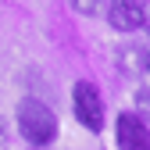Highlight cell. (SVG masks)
Instances as JSON below:
<instances>
[{
    "label": "cell",
    "mask_w": 150,
    "mask_h": 150,
    "mask_svg": "<svg viewBox=\"0 0 150 150\" xmlns=\"http://www.w3.org/2000/svg\"><path fill=\"white\" fill-rule=\"evenodd\" d=\"M18 129H22V136L32 146H47V143H54V136H57V118H54V111L43 100L25 97L22 104H18Z\"/></svg>",
    "instance_id": "1"
},
{
    "label": "cell",
    "mask_w": 150,
    "mask_h": 150,
    "mask_svg": "<svg viewBox=\"0 0 150 150\" xmlns=\"http://www.w3.org/2000/svg\"><path fill=\"white\" fill-rule=\"evenodd\" d=\"M71 104H75V118H79L89 132H100L104 129V100L93 82H75L71 89Z\"/></svg>",
    "instance_id": "2"
},
{
    "label": "cell",
    "mask_w": 150,
    "mask_h": 150,
    "mask_svg": "<svg viewBox=\"0 0 150 150\" xmlns=\"http://www.w3.org/2000/svg\"><path fill=\"white\" fill-rule=\"evenodd\" d=\"M143 11H146V0H111L107 4V22L122 32H132V29L143 25Z\"/></svg>",
    "instance_id": "3"
},
{
    "label": "cell",
    "mask_w": 150,
    "mask_h": 150,
    "mask_svg": "<svg viewBox=\"0 0 150 150\" xmlns=\"http://www.w3.org/2000/svg\"><path fill=\"white\" fill-rule=\"evenodd\" d=\"M118 146L122 150H150V129L136 115H118Z\"/></svg>",
    "instance_id": "4"
},
{
    "label": "cell",
    "mask_w": 150,
    "mask_h": 150,
    "mask_svg": "<svg viewBox=\"0 0 150 150\" xmlns=\"http://www.w3.org/2000/svg\"><path fill=\"white\" fill-rule=\"evenodd\" d=\"M136 111H139L136 118H139L143 125H150V89H139V93H136Z\"/></svg>",
    "instance_id": "5"
},
{
    "label": "cell",
    "mask_w": 150,
    "mask_h": 150,
    "mask_svg": "<svg viewBox=\"0 0 150 150\" xmlns=\"http://www.w3.org/2000/svg\"><path fill=\"white\" fill-rule=\"evenodd\" d=\"M71 7L82 11V14H100L104 11V0H71Z\"/></svg>",
    "instance_id": "6"
},
{
    "label": "cell",
    "mask_w": 150,
    "mask_h": 150,
    "mask_svg": "<svg viewBox=\"0 0 150 150\" xmlns=\"http://www.w3.org/2000/svg\"><path fill=\"white\" fill-rule=\"evenodd\" d=\"M143 29L150 32V4H146V11H143Z\"/></svg>",
    "instance_id": "7"
},
{
    "label": "cell",
    "mask_w": 150,
    "mask_h": 150,
    "mask_svg": "<svg viewBox=\"0 0 150 150\" xmlns=\"http://www.w3.org/2000/svg\"><path fill=\"white\" fill-rule=\"evenodd\" d=\"M146 71H150V54H146Z\"/></svg>",
    "instance_id": "8"
}]
</instances>
